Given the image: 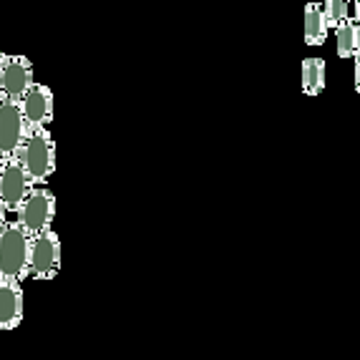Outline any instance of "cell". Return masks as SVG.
I'll return each instance as SVG.
<instances>
[{
    "mask_svg": "<svg viewBox=\"0 0 360 360\" xmlns=\"http://www.w3.org/2000/svg\"><path fill=\"white\" fill-rule=\"evenodd\" d=\"M33 184H46L56 172V144L49 129H28V136L15 154Z\"/></svg>",
    "mask_w": 360,
    "mask_h": 360,
    "instance_id": "1",
    "label": "cell"
},
{
    "mask_svg": "<svg viewBox=\"0 0 360 360\" xmlns=\"http://www.w3.org/2000/svg\"><path fill=\"white\" fill-rule=\"evenodd\" d=\"M30 234L15 219L0 229V280L20 283L28 277Z\"/></svg>",
    "mask_w": 360,
    "mask_h": 360,
    "instance_id": "2",
    "label": "cell"
},
{
    "mask_svg": "<svg viewBox=\"0 0 360 360\" xmlns=\"http://www.w3.org/2000/svg\"><path fill=\"white\" fill-rule=\"evenodd\" d=\"M53 217H56V197L46 184H36L28 192V197L23 199V205L15 212V222L30 234V237H38V234L53 229Z\"/></svg>",
    "mask_w": 360,
    "mask_h": 360,
    "instance_id": "3",
    "label": "cell"
},
{
    "mask_svg": "<svg viewBox=\"0 0 360 360\" xmlns=\"http://www.w3.org/2000/svg\"><path fill=\"white\" fill-rule=\"evenodd\" d=\"M60 270V237L56 229L30 237L28 277L33 280H53Z\"/></svg>",
    "mask_w": 360,
    "mask_h": 360,
    "instance_id": "4",
    "label": "cell"
},
{
    "mask_svg": "<svg viewBox=\"0 0 360 360\" xmlns=\"http://www.w3.org/2000/svg\"><path fill=\"white\" fill-rule=\"evenodd\" d=\"M33 186L36 184L30 181L28 172H25L23 164L15 156L0 162V202L8 210V214L18 212V207L23 205V199L28 197Z\"/></svg>",
    "mask_w": 360,
    "mask_h": 360,
    "instance_id": "5",
    "label": "cell"
},
{
    "mask_svg": "<svg viewBox=\"0 0 360 360\" xmlns=\"http://www.w3.org/2000/svg\"><path fill=\"white\" fill-rule=\"evenodd\" d=\"M25 136H28V121L20 111V103L13 98H0V156L11 159L18 154Z\"/></svg>",
    "mask_w": 360,
    "mask_h": 360,
    "instance_id": "6",
    "label": "cell"
},
{
    "mask_svg": "<svg viewBox=\"0 0 360 360\" xmlns=\"http://www.w3.org/2000/svg\"><path fill=\"white\" fill-rule=\"evenodd\" d=\"M33 84H36L33 63L25 56H6L0 71V98L20 101Z\"/></svg>",
    "mask_w": 360,
    "mask_h": 360,
    "instance_id": "7",
    "label": "cell"
},
{
    "mask_svg": "<svg viewBox=\"0 0 360 360\" xmlns=\"http://www.w3.org/2000/svg\"><path fill=\"white\" fill-rule=\"evenodd\" d=\"M20 111H23L25 121H28V129H49L51 121L56 114V103H53V91L46 84H33L25 96L20 98Z\"/></svg>",
    "mask_w": 360,
    "mask_h": 360,
    "instance_id": "8",
    "label": "cell"
},
{
    "mask_svg": "<svg viewBox=\"0 0 360 360\" xmlns=\"http://www.w3.org/2000/svg\"><path fill=\"white\" fill-rule=\"evenodd\" d=\"M25 312L23 288L20 283L0 280V333H11L20 328Z\"/></svg>",
    "mask_w": 360,
    "mask_h": 360,
    "instance_id": "9",
    "label": "cell"
},
{
    "mask_svg": "<svg viewBox=\"0 0 360 360\" xmlns=\"http://www.w3.org/2000/svg\"><path fill=\"white\" fill-rule=\"evenodd\" d=\"M325 38H328L325 11L318 3H307L305 6V43L307 46H323Z\"/></svg>",
    "mask_w": 360,
    "mask_h": 360,
    "instance_id": "10",
    "label": "cell"
},
{
    "mask_svg": "<svg viewBox=\"0 0 360 360\" xmlns=\"http://www.w3.org/2000/svg\"><path fill=\"white\" fill-rule=\"evenodd\" d=\"M338 36V56L340 58H350V56H360V25L355 18H345L335 28Z\"/></svg>",
    "mask_w": 360,
    "mask_h": 360,
    "instance_id": "11",
    "label": "cell"
},
{
    "mask_svg": "<svg viewBox=\"0 0 360 360\" xmlns=\"http://www.w3.org/2000/svg\"><path fill=\"white\" fill-rule=\"evenodd\" d=\"M325 89V60L305 58L302 60V91L307 96H318Z\"/></svg>",
    "mask_w": 360,
    "mask_h": 360,
    "instance_id": "12",
    "label": "cell"
},
{
    "mask_svg": "<svg viewBox=\"0 0 360 360\" xmlns=\"http://www.w3.org/2000/svg\"><path fill=\"white\" fill-rule=\"evenodd\" d=\"M348 6L350 0H325V20H328V28H338L342 20L348 18Z\"/></svg>",
    "mask_w": 360,
    "mask_h": 360,
    "instance_id": "13",
    "label": "cell"
},
{
    "mask_svg": "<svg viewBox=\"0 0 360 360\" xmlns=\"http://www.w3.org/2000/svg\"><path fill=\"white\" fill-rule=\"evenodd\" d=\"M355 91L360 94V56H355Z\"/></svg>",
    "mask_w": 360,
    "mask_h": 360,
    "instance_id": "14",
    "label": "cell"
},
{
    "mask_svg": "<svg viewBox=\"0 0 360 360\" xmlns=\"http://www.w3.org/2000/svg\"><path fill=\"white\" fill-rule=\"evenodd\" d=\"M8 210H6V207H3V202H0V229H3V227H6V222H8Z\"/></svg>",
    "mask_w": 360,
    "mask_h": 360,
    "instance_id": "15",
    "label": "cell"
},
{
    "mask_svg": "<svg viewBox=\"0 0 360 360\" xmlns=\"http://www.w3.org/2000/svg\"><path fill=\"white\" fill-rule=\"evenodd\" d=\"M355 20H358V25H360V0H355Z\"/></svg>",
    "mask_w": 360,
    "mask_h": 360,
    "instance_id": "16",
    "label": "cell"
},
{
    "mask_svg": "<svg viewBox=\"0 0 360 360\" xmlns=\"http://www.w3.org/2000/svg\"><path fill=\"white\" fill-rule=\"evenodd\" d=\"M3 60H6V53L0 51V71H3Z\"/></svg>",
    "mask_w": 360,
    "mask_h": 360,
    "instance_id": "17",
    "label": "cell"
},
{
    "mask_svg": "<svg viewBox=\"0 0 360 360\" xmlns=\"http://www.w3.org/2000/svg\"><path fill=\"white\" fill-rule=\"evenodd\" d=\"M0 162H3V156H0Z\"/></svg>",
    "mask_w": 360,
    "mask_h": 360,
    "instance_id": "18",
    "label": "cell"
}]
</instances>
